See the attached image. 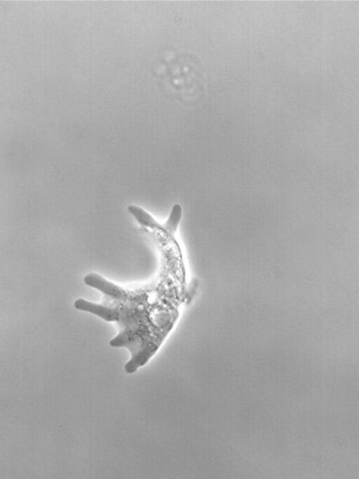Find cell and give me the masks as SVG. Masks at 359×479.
<instances>
[{
  "label": "cell",
  "instance_id": "6da1fadb",
  "mask_svg": "<svg viewBox=\"0 0 359 479\" xmlns=\"http://www.w3.org/2000/svg\"><path fill=\"white\" fill-rule=\"evenodd\" d=\"M83 282L102 294V302L78 298L74 306L117 324L118 333L109 344L129 351L123 367L128 375L158 352L198 289V282L189 276L184 257L174 253L162 255L156 276L140 286L125 288L94 272L87 274Z\"/></svg>",
  "mask_w": 359,
  "mask_h": 479
}]
</instances>
